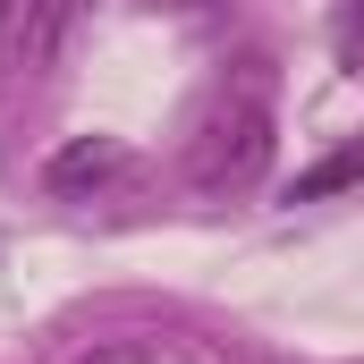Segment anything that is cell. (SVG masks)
<instances>
[{"instance_id": "cell-5", "label": "cell", "mask_w": 364, "mask_h": 364, "mask_svg": "<svg viewBox=\"0 0 364 364\" xmlns=\"http://www.w3.org/2000/svg\"><path fill=\"white\" fill-rule=\"evenodd\" d=\"M348 178H364V144H348V153H331L322 170H305V178H296V195L314 203V195H331V186H348Z\"/></svg>"}, {"instance_id": "cell-6", "label": "cell", "mask_w": 364, "mask_h": 364, "mask_svg": "<svg viewBox=\"0 0 364 364\" xmlns=\"http://www.w3.org/2000/svg\"><path fill=\"white\" fill-rule=\"evenodd\" d=\"M77 364H153V356H144V348H127V339H110V348H85Z\"/></svg>"}, {"instance_id": "cell-4", "label": "cell", "mask_w": 364, "mask_h": 364, "mask_svg": "<svg viewBox=\"0 0 364 364\" xmlns=\"http://www.w3.org/2000/svg\"><path fill=\"white\" fill-rule=\"evenodd\" d=\"M331 51H339V68H364V0L331 9Z\"/></svg>"}, {"instance_id": "cell-2", "label": "cell", "mask_w": 364, "mask_h": 364, "mask_svg": "<svg viewBox=\"0 0 364 364\" xmlns=\"http://www.w3.org/2000/svg\"><path fill=\"white\" fill-rule=\"evenodd\" d=\"M68 17H77V0H0V93L34 85V77L60 60Z\"/></svg>"}, {"instance_id": "cell-3", "label": "cell", "mask_w": 364, "mask_h": 364, "mask_svg": "<svg viewBox=\"0 0 364 364\" xmlns=\"http://www.w3.org/2000/svg\"><path fill=\"white\" fill-rule=\"evenodd\" d=\"M127 178V144L119 136H77V144H60L51 161H43V186L51 195H102V186Z\"/></svg>"}, {"instance_id": "cell-1", "label": "cell", "mask_w": 364, "mask_h": 364, "mask_svg": "<svg viewBox=\"0 0 364 364\" xmlns=\"http://www.w3.org/2000/svg\"><path fill=\"white\" fill-rule=\"evenodd\" d=\"M272 136H279L272 68L263 60H237L220 85L203 93V110H195V127H186V144H178V170H186L195 195H246L272 170Z\"/></svg>"}]
</instances>
